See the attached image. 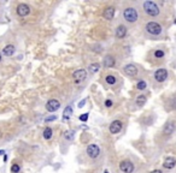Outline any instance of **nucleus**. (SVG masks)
I'll use <instances>...</instances> for the list:
<instances>
[{
  "instance_id": "f257e3e1",
  "label": "nucleus",
  "mask_w": 176,
  "mask_h": 173,
  "mask_svg": "<svg viewBox=\"0 0 176 173\" xmlns=\"http://www.w3.org/2000/svg\"><path fill=\"white\" fill-rule=\"evenodd\" d=\"M144 30H145V34L146 36L149 37H153V39H157V37H161L163 35V25L159 23V22H156V21H150L145 24L144 27Z\"/></svg>"
},
{
  "instance_id": "f03ea898",
  "label": "nucleus",
  "mask_w": 176,
  "mask_h": 173,
  "mask_svg": "<svg viewBox=\"0 0 176 173\" xmlns=\"http://www.w3.org/2000/svg\"><path fill=\"white\" fill-rule=\"evenodd\" d=\"M142 10L145 15L149 17H159L162 13V10L158 6V4L151 1V0H146V1L142 3Z\"/></svg>"
},
{
  "instance_id": "7ed1b4c3",
  "label": "nucleus",
  "mask_w": 176,
  "mask_h": 173,
  "mask_svg": "<svg viewBox=\"0 0 176 173\" xmlns=\"http://www.w3.org/2000/svg\"><path fill=\"white\" fill-rule=\"evenodd\" d=\"M123 19L124 22H127L128 24H135L136 22L139 21V12L138 10H136V7L134 6H125L123 8Z\"/></svg>"
},
{
  "instance_id": "20e7f679",
  "label": "nucleus",
  "mask_w": 176,
  "mask_h": 173,
  "mask_svg": "<svg viewBox=\"0 0 176 173\" xmlns=\"http://www.w3.org/2000/svg\"><path fill=\"white\" fill-rule=\"evenodd\" d=\"M168 77H169L168 70H167V69H163V67L156 70L154 74H153V79H154L157 83H163V82H165V81L168 79Z\"/></svg>"
},
{
  "instance_id": "39448f33",
  "label": "nucleus",
  "mask_w": 176,
  "mask_h": 173,
  "mask_svg": "<svg viewBox=\"0 0 176 173\" xmlns=\"http://www.w3.org/2000/svg\"><path fill=\"white\" fill-rule=\"evenodd\" d=\"M86 154L88 155V158L91 159H96L100 154V148L98 144L92 143V144H88L86 148Z\"/></svg>"
},
{
  "instance_id": "423d86ee",
  "label": "nucleus",
  "mask_w": 176,
  "mask_h": 173,
  "mask_svg": "<svg viewBox=\"0 0 176 173\" xmlns=\"http://www.w3.org/2000/svg\"><path fill=\"white\" fill-rule=\"evenodd\" d=\"M86 78H87V71L84 69H79L73 74V81L76 84H80V83L84 82Z\"/></svg>"
},
{
  "instance_id": "0eeeda50",
  "label": "nucleus",
  "mask_w": 176,
  "mask_h": 173,
  "mask_svg": "<svg viewBox=\"0 0 176 173\" xmlns=\"http://www.w3.org/2000/svg\"><path fill=\"white\" fill-rule=\"evenodd\" d=\"M123 72L125 76H128L130 78H135L139 74V70L136 67V65H134V64H125L123 66Z\"/></svg>"
},
{
  "instance_id": "6e6552de",
  "label": "nucleus",
  "mask_w": 176,
  "mask_h": 173,
  "mask_svg": "<svg viewBox=\"0 0 176 173\" xmlns=\"http://www.w3.org/2000/svg\"><path fill=\"white\" fill-rule=\"evenodd\" d=\"M175 129H176V121L172 120V119H170V120H168L167 123H165V125L163 126L162 134H163L164 136H171L172 132L175 131Z\"/></svg>"
},
{
  "instance_id": "1a4fd4ad",
  "label": "nucleus",
  "mask_w": 176,
  "mask_h": 173,
  "mask_svg": "<svg viewBox=\"0 0 176 173\" xmlns=\"http://www.w3.org/2000/svg\"><path fill=\"white\" fill-rule=\"evenodd\" d=\"M120 169L123 173H133L134 172V164L130 160H122L120 162Z\"/></svg>"
},
{
  "instance_id": "9d476101",
  "label": "nucleus",
  "mask_w": 176,
  "mask_h": 173,
  "mask_svg": "<svg viewBox=\"0 0 176 173\" xmlns=\"http://www.w3.org/2000/svg\"><path fill=\"white\" fill-rule=\"evenodd\" d=\"M127 34H128V28H127L124 24H118L115 29V36L118 40H123Z\"/></svg>"
},
{
  "instance_id": "9b49d317",
  "label": "nucleus",
  "mask_w": 176,
  "mask_h": 173,
  "mask_svg": "<svg viewBox=\"0 0 176 173\" xmlns=\"http://www.w3.org/2000/svg\"><path fill=\"white\" fill-rule=\"evenodd\" d=\"M122 127H123V123L121 120H113L109 126V131H110V134L116 135V134H120L122 131Z\"/></svg>"
},
{
  "instance_id": "f8f14e48",
  "label": "nucleus",
  "mask_w": 176,
  "mask_h": 173,
  "mask_svg": "<svg viewBox=\"0 0 176 173\" xmlns=\"http://www.w3.org/2000/svg\"><path fill=\"white\" fill-rule=\"evenodd\" d=\"M61 108V102L58 101L57 99H51V100H48L47 101V104H46V109L48 112H56Z\"/></svg>"
},
{
  "instance_id": "ddd939ff",
  "label": "nucleus",
  "mask_w": 176,
  "mask_h": 173,
  "mask_svg": "<svg viewBox=\"0 0 176 173\" xmlns=\"http://www.w3.org/2000/svg\"><path fill=\"white\" fill-rule=\"evenodd\" d=\"M16 12L19 17H25V16H28L29 13H30V6L27 5V4H19L17 6Z\"/></svg>"
},
{
  "instance_id": "4468645a",
  "label": "nucleus",
  "mask_w": 176,
  "mask_h": 173,
  "mask_svg": "<svg viewBox=\"0 0 176 173\" xmlns=\"http://www.w3.org/2000/svg\"><path fill=\"white\" fill-rule=\"evenodd\" d=\"M115 65H116V59H115V57H113V55L107 54V55H105V57H104V60H103V66H104L105 69H111V67H113Z\"/></svg>"
},
{
  "instance_id": "2eb2a0df",
  "label": "nucleus",
  "mask_w": 176,
  "mask_h": 173,
  "mask_svg": "<svg viewBox=\"0 0 176 173\" xmlns=\"http://www.w3.org/2000/svg\"><path fill=\"white\" fill-rule=\"evenodd\" d=\"M115 12H116V8L113 6H109L104 10L103 17L106 19V21H112L113 17H115Z\"/></svg>"
},
{
  "instance_id": "dca6fc26",
  "label": "nucleus",
  "mask_w": 176,
  "mask_h": 173,
  "mask_svg": "<svg viewBox=\"0 0 176 173\" xmlns=\"http://www.w3.org/2000/svg\"><path fill=\"white\" fill-rule=\"evenodd\" d=\"M163 167L165 169H172L176 167V159L174 156H168L163 162Z\"/></svg>"
},
{
  "instance_id": "f3484780",
  "label": "nucleus",
  "mask_w": 176,
  "mask_h": 173,
  "mask_svg": "<svg viewBox=\"0 0 176 173\" xmlns=\"http://www.w3.org/2000/svg\"><path fill=\"white\" fill-rule=\"evenodd\" d=\"M15 52H16V48H15L13 45H6L3 48V54L5 57H11V55L15 54Z\"/></svg>"
},
{
  "instance_id": "a211bd4d",
  "label": "nucleus",
  "mask_w": 176,
  "mask_h": 173,
  "mask_svg": "<svg viewBox=\"0 0 176 173\" xmlns=\"http://www.w3.org/2000/svg\"><path fill=\"white\" fill-rule=\"evenodd\" d=\"M146 101H147V95H146V94H140L139 96H136V99H135V106L142 107L146 104Z\"/></svg>"
},
{
  "instance_id": "6ab92c4d",
  "label": "nucleus",
  "mask_w": 176,
  "mask_h": 173,
  "mask_svg": "<svg viewBox=\"0 0 176 173\" xmlns=\"http://www.w3.org/2000/svg\"><path fill=\"white\" fill-rule=\"evenodd\" d=\"M105 83H106L107 85H110V87L116 85V84H117V77H116L115 75H111V74L106 75V76H105Z\"/></svg>"
},
{
  "instance_id": "aec40b11",
  "label": "nucleus",
  "mask_w": 176,
  "mask_h": 173,
  "mask_svg": "<svg viewBox=\"0 0 176 173\" xmlns=\"http://www.w3.org/2000/svg\"><path fill=\"white\" fill-rule=\"evenodd\" d=\"M176 109V96H171L167 102V111H175Z\"/></svg>"
},
{
  "instance_id": "412c9836",
  "label": "nucleus",
  "mask_w": 176,
  "mask_h": 173,
  "mask_svg": "<svg viewBox=\"0 0 176 173\" xmlns=\"http://www.w3.org/2000/svg\"><path fill=\"white\" fill-rule=\"evenodd\" d=\"M152 54H153V58H156V59H163L165 57V50L157 48V49L153 50Z\"/></svg>"
},
{
  "instance_id": "4be33fe9",
  "label": "nucleus",
  "mask_w": 176,
  "mask_h": 173,
  "mask_svg": "<svg viewBox=\"0 0 176 173\" xmlns=\"http://www.w3.org/2000/svg\"><path fill=\"white\" fill-rule=\"evenodd\" d=\"M42 136H44V138L45 139H51L52 138V136H53V130L51 129V127H45V130H44V132H42Z\"/></svg>"
},
{
  "instance_id": "5701e85b",
  "label": "nucleus",
  "mask_w": 176,
  "mask_h": 173,
  "mask_svg": "<svg viewBox=\"0 0 176 173\" xmlns=\"http://www.w3.org/2000/svg\"><path fill=\"white\" fill-rule=\"evenodd\" d=\"M88 70H89V72L93 75V74H96L98 71L100 70V64L99 63H93L88 66Z\"/></svg>"
},
{
  "instance_id": "b1692460",
  "label": "nucleus",
  "mask_w": 176,
  "mask_h": 173,
  "mask_svg": "<svg viewBox=\"0 0 176 173\" xmlns=\"http://www.w3.org/2000/svg\"><path fill=\"white\" fill-rule=\"evenodd\" d=\"M147 82L146 81H144V79H140L138 83H136V89L138 90H145V89H147Z\"/></svg>"
},
{
  "instance_id": "393cba45",
  "label": "nucleus",
  "mask_w": 176,
  "mask_h": 173,
  "mask_svg": "<svg viewBox=\"0 0 176 173\" xmlns=\"http://www.w3.org/2000/svg\"><path fill=\"white\" fill-rule=\"evenodd\" d=\"M71 113H73V107H71V106H68V107L64 109V112H63L64 119H69L70 116H71Z\"/></svg>"
},
{
  "instance_id": "a878e982",
  "label": "nucleus",
  "mask_w": 176,
  "mask_h": 173,
  "mask_svg": "<svg viewBox=\"0 0 176 173\" xmlns=\"http://www.w3.org/2000/svg\"><path fill=\"white\" fill-rule=\"evenodd\" d=\"M19 171H21V167H19L18 164H13V165L11 166V172H12V173H18Z\"/></svg>"
},
{
  "instance_id": "bb28decb",
  "label": "nucleus",
  "mask_w": 176,
  "mask_h": 173,
  "mask_svg": "<svg viewBox=\"0 0 176 173\" xmlns=\"http://www.w3.org/2000/svg\"><path fill=\"white\" fill-rule=\"evenodd\" d=\"M88 116H89L88 113H83V114H81V116L79 117V119H80L81 121H87V120H88Z\"/></svg>"
},
{
  "instance_id": "cd10ccee",
  "label": "nucleus",
  "mask_w": 176,
  "mask_h": 173,
  "mask_svg": "<svg viewBox=\"0 0 176 173\" xmlns=\"http://www.w3.org/2000/svg\"><path fill=\"white\" fill-rule=\"evenodd\" d=\"M112 105H113V102H112V100H109V99H107V100L105 101V107H107V108H110V107H112Z\"/></svg>"
},
{
  "instance_id": "c85d7f7f",
  "label": "nucleus",
  "mask_w": 176,
  "mask_h": 173,
  "mask_svg": "<svg viewBox=\"0 0 176 173\" xmlns=\"http://www.w3.org/2000/svg\"><path fill=\"white\" fill-rule=\"evenodd\" d=\"M57 119V116H53V117H48V118H46L45 120L46 121H52V120H56Z\"/></svg>"
},
{
  "instance_id": "c756f323",
  "label": "nucleus",
  "mask_w": 176,
  "mask_h": 173,
  "mask_svg": "<svg viewBox=\"0 0 176 173\" xmlns=\"http://www.w3.org/2000/svg\"><path fill=\"white\" fill-rule=\"evenodd\" d=\"M84 102H86V100H82V101H81V102L79 104V107H80V108H81V107H83V105H84Z\"/></svg>"
},
{
  "instance_id": "7c9ffc66",
  "label": "nucleus",
  "mask_w": 176,
  "mask_h": 173,
  "mask_svg": "<svg viewBox=\"0 0 176 173\" xmlns=\"http://www.w3.org/2000/svg\"><path fill=\"white\" fill-rule=\"evenodd\" d=\"M151 173H163V172H162L161 169H154V171H152Z\"/></svg>"
},
{
  "instance_id": "2f4dec72",
  "label": "nucleus",
  "mask_w": 176,
  "mask_h": 173,
  "mask_svg": "<svg viewBox=\"0 0 176 173\" xmlns=\"http://www.w3.org/2000/svg\"><path fill=\"white\" fill-rule=\"evenodd\" d=\"M1 154H5V151H4V150H0V155H1Z\"/></svg>"
},
{
  "instance_id": "473e14b6",
  "label": "nucleus",
  "mask_w": 176,
  "mask_h": 173,
  "mask_svg": "<svg viewBox=\"0 0 176 173\" xmlns=\"http://www.w3.org/2000/svg\"><path fill=\"white\" fill-rule=\"evenodd\" d=\"M3 137V134H1V131H0V138H1Z\"/></svg>"
},
{
  "instance_id": "72a5a7b5",
  "label": "nucleus",
  "mask_w": 176,
  "mask_h": 173,
  "mask_svg": "<svg viewBox=\"0 0 176 173\" xmlns=\"http://www.w3.org/2000/svg\"><path fill=\"white\" fill-rule=\"evenodd\" d=\"M1 59H3V58H1V53H0V62H1Z\"/></svg>"
},
{
  "instance_id": "f704fd0d",
  "label": "nucleus",
  "mask_w": 176,
  "mask_h": 173,
  "mask_svg": "<svg viewBox=\"0 0 176 173\" xmlns=\"http://www.w3.org/2000/svg\"><path fill=\"white\" fill-rule=\"evenodd\" d=\"M105 173H109V172H107V171H105Z\"/></svg>"
}]
</instances>
